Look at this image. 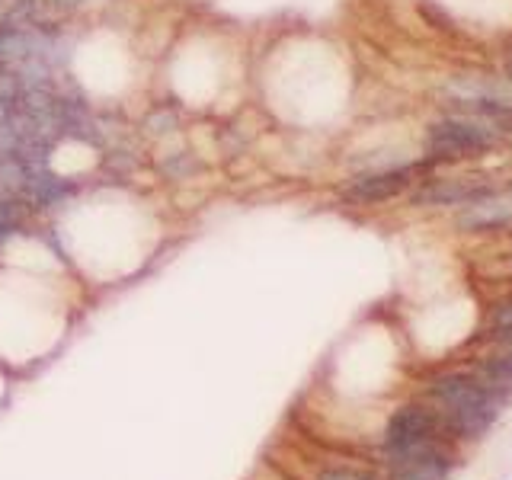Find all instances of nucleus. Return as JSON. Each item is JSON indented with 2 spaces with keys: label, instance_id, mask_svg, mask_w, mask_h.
Listing matches in <instances>:
<instances>
[{
  "label": "nucleus",
  "instance_id": "obj_3",
  "mask_svg": "<svg viewBox=\"0 0 512 480\" xmlns=\"http://www.w3.org/2000/svg\"><path fill=\"white\" fill-rule=\"evenodd\" d=\"M388 458V480H448L452 474V452L442 439L416 442L397 452H384Z\"/></svg>",
  "mask_w": 512,
  "mask_h": 480
},
{
  "label": "nucleus",
  "instance_id": "obj_1",
  "mask_svg": "<svg viewBox=\"0 0 512 480\" xmlns=\"http://www.w3.org/2000/svg\"><path fill=\"white\" fill-rule=\"evenodd\" d=\"M432 400L442 407L439 420L445 426L448 436H461V439H480L484 432L496 423L503 407V391L490 388L487 381L471 378V375H442L432 381L429 388Z\"/></svg>",
  "mask_w": 512,
  "mask_h": 480
},
{
  "label": "nucleus",
  "instance_id": "obj_4",
  "mask_svg": "<svg viewBox=\"0 0 512 480\" xmlns=\"http://www.w3.org/2000/svg\"><path fill=\"white\" fill-rule=\"evenodd\" d=\"M442 420L439 413H432L423 404H404L397 407L394 416L384 429V452H397V448H407L416 442H429V439H442Z\"/></svg>",
  "mask_w": 512,
  "mask_h": 480
},
{
  "label": "nucleus",
  "instance_id": "obj_8",
  "mask_svg": "<svg viewBox=\"0 0 512 480\" xmlns=\"http://www.w3.org/2000/svg\"><path fill=\"white\" fill-rule=\"evenodd\" d=\"M202 170H205V164L189 151H173L160 160V173H164L167 180H189V176H196Z\"/></svg>",
  "mask_w": 512,
  "mask_h": 480
},
{
  "label": "nucleus",
  "instance_id": "obj_5",
  "mask_svg": "<svg viewBox=\"0 0 512 480\" xmlns=\"http://www.w3.org/2000/svg\"><path fill=\"white\" fill-rule=\"evenodd\" d=\"M416 176V167H388V170H375V173H362L346 186V202L352 205H378L397 199L400 192L410 189Z\"/></svg>",
  "mask_w": 512,
  "mask_h": 480
},
{
  "label": "nucleus",
  "instance_id": "obj_10",
  "mask_svg": "<svg viewBox=\"0 0 512 480\" xmlns=\"http://www.w3.org/2000/svg\"><path fill=\"white\" fill-rule=\"evenodd\" d=\"M176 125H180V112L170 109V106H157L148 112V119H144V132L160 138V135L176 132Z\"/></svg>",
  "mask_w": 512,
  "mask_h": 480
},
{
  "label": "nucleus",
  "instance_id": "obj_11",
  "mask_svg": "<svg viewBox=\"0 0 512 480\" xmlns=\"http://www.w3.org/2000/svg\"><path fill=\"white\" fill-rule=\"evenodd\" d=\"M314 480H381L378 474L365 471V468H349V464H330V468H320Z\"/></svg>",
  "mask_w": 512,
  "mask_h": 480
},
{
  "label": "nucleus",
  "instance_id": "obj_12",
  "mask_svg": "<svg viewBox=\"0 0 512 480\" xmlns=\"http://www.w3.org/2000/svg\"><path fill=\"white\" fill-rule=\"evenodd\" d=\"M496 330L500 336H512V301H506L500 311H496Z\"/></svg>",
  "mask_w": 512,
  "mask_h": 480
},
{
  "label": "nucleus",
  "instance_id": "obj_6",
  "mask_svg": "<svg viewBox=\"0 0 512 480\" xmlns=\"http://www.w3.org/2000/svg\"><path fill=\"white\" fill-rule=\"evenodd\" d=\"M512 224V192H484L458 215L461 231H496Z\"/></svg>",
  "mask_w": 512,
  "mask_h": 480
},
{
  "label": "nucleus",
  "instance_id": "obj_14",
  "mask_svg": "<svg viewBox=\"0 0 512 480\" xmlns=\"http://www.w3.org/2000/svg\"><path fill=\"white\" fill-rule=\"evenodd\" d=\"M509 77H512V58H509Z\"/></svg>",
  "mask_w": 512,
  "mask_h": 480
},
{
  "label": "nucleus",
  "instance_id": "obj_13",
  "mask_svg": "<svg viewBox=\"0 0 512 480\" xmlns=\"http://www.w3.org/2000/svg\"><path fill=\"white\" fill-rule=\"evenodd\" d=\"M48 4H52L55 10H61V13H64V10H77L80 4H84V0H48Z\"/></svg>",
  "mask_w": 512,
  "mask_h": 480
},
{
  "label": "nucleus",
  "instance_id": "obj_9",
  "mask_svg": "<svg viewBox=\"0 0 512 480\" xmlns=\"http://www.w3.org/2000/svg\"><path fill=\"white\" fill-rule=\"evenodd\" d=\"M480 381H487L490 388L506 394L512 388V352H506V356H493L480 365Z\"/></svg>",
  "mask_w": 512,
  "mask_h": 480
},
{
  "label": "nucleus",
  "instance_id": "obj_7",
  "mask_svg": "<svg viewBox=\"0 0 512 480\" xmlns=\"http://www.w3.org/2000/svg\"><path fill=\"white\" fill-rule=\"evenodd\" d=\"M484 183H468V180H432L416 202L420 205H468L477 196H484Z\"/></svg>",
  "mask_w": 512,
  "mask_h": 480
},
{
  "label": "nucleus",
  "instance_id": "obj_2",
  "mask_svg": "<svg viewBox=\"0 0 512 480\" xmlns=\"http://www.w3.org/2000/svg\"><path fill=\"white\" fill-rule=\"evenodd\" d=\"M500 141V132L484 119H445L426 135V151L436 160H461L490 151Z\"/></svg>",
  "mask_w": 512,
  "mask_h": 480
}]
</instances>
